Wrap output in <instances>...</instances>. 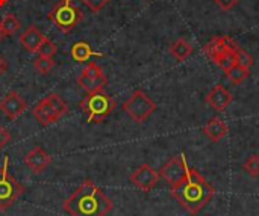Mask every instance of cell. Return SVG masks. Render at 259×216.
Here are the masks:
<instances>
[{
  "instance_id": "obj_1",
  "label": "cell",
  "mask_w": 259,
  "mask_h": 216,
  "mask_svg": "<svg viewBox=\"0 0 259 216\" xmlns=\"http://www.w3.org/2000/svg\"><path fill=\"white\" fill-rule=\"evenodd\" d=\"M171 197L191 215L199 213L214 197V188L194 168H188L187 176L170 189Z\"/></svg>"
},
{
  "instance_id": "obj_2",
  "label": "cell",
  "mask_w": 259,
  "mask_h": 216,
  "mask_svg": "<svg viewBox=\"0 0 259 216\" xmlns=\"http://www.w3.org/2000/svg\"><path fill=\"white\" fill-rule=\"evenodd\" d=\"M62 209L70 216H106L114 203L91 180H85L64 201Z\"/></svg>"
},
{
  "instance_id": "obj_3",
  "label": "cell",
  "mask_w": 259,
  "mask_h": 216,
  "mask_svg": "<svg viewBox=\"0 0 259 216\" xmlns=\"http://www.w3.org/2000/svg\"><path fill=\"white\" fill-rule=\"evenodd\" d=\"M80 109L87 115V123H103L115 109V100L103 89L88 94L80 101Z\"/></svg>"
},
{
  "instance_id": "obj_4",
  "label": "cell",
  "mask_w": 259,
  "mask_h": 216,
  "mask_svg": "<svg viewBox=\"0 0 259 216\" xmlns=\"http://www.w3.org/2000/svg\"><path fill=\"white\" fill-rule=\"evenodd\" d=\"M47 17L56 26L58 30L68 33L82 21L83 14L70 0H61L56 6H53V9L49 12Z\"/></svg>"
},
{
  "instance_id": "obj_5",
  "label": "cell",
  "mask_w": 259,
  "mask_h": 216,
  "mask_svg": "<svg viewBox=\"0 0 259 216\" xmlns=\"http://www.w3.org/2000/svg\"><path fill=\"white\" fill-rule=\"evenodd\" d=\"M123 111L137 123H144L155 111L156 103L141 89H137L132 92V95L123 103Z\"/></svg>"
},
{
  "instance_id": "obj_6",
  "label": "cell",
  "mask_w": 259,
  "mask_h": 216,
  "mask_svg": "<svg viewBox=\"0 0 259 216\" xmlns=\"http://www.w3.org/2000/svg\"><path fill=\"white\" fill-rule=\"evenodd\" d=\"M8 165H9V157L5 156L3 165L0 168V210L2 212L8 210L17 201V198L24 192L23 186L17 182V179L9 174Z\"/></svg>"
},
{
  "instance_id": "obj_7",
  "label": "cell",
  "mask_w": 259,
  "mask_h": 216,
  "mask_svg": "<svg viewBox=\"0 0 259 216\" xmlns=\"http://www.w3.org/2000/svg\"><path fill=\"white\" fill-rule=\"evenodd\" d=\"M77 83L87 94H93L105 89L108 79L103 74V70L96 62H88L87 67L82 70L80 76L77 77Z\"/></svg>"
},
{
  "instance_id": "obj_8",
  "label": "cell",
  "mask_w": 259,
  "mask_h": 216,
  "mask_svg": "<svg viewBox=\"0 0 259 216\" xmlns=\"http://www.w3.org/2000/svg\"><path fill=\"white\" fill-rule=\"evenodd\" d=\"M188 173V165L187 160L182 156H175L171 157L161 170H159V177H162L170 186L179 183Z\"/></svg>"
},
{
  "instance_id": "obj_9",
  "label": "cell",
  "mask_w": 259,
  "mask_h": 216,
  "mask_svg": "<svg viewBox=\"0 0 259 216\" xmlns=\"http://www.w3.org/2000/svg\"><path fill=\"white\" fill-rule=\"evenodd\" d=\"M159 173L153 170L149 164H143L131 174V183L135 185L143 192L152 191L159 182Z\"/></svg>"
},
{
  "instance_id": "obj_10",
  "label": "cell",
  "mask_w": 259,
  "mask_h": 216,
  "mask_svg": "<svg viewBox=\"0 0 259 216\" xmlns=\"http://www.w3.org/2000/svg\"><path fill=\"white\" fill-rule=\"evenodd\" d=\"M237 48H238V45L229 36H215L203 47V51L212 62H215L223 55L234 53Z\"/></svg>"
},
{
  "instance_id": "obj_11",
  "label": "cell",
  "mask_w": 259,
  "mask_h": 216,
  "mask_svg": "<svg viewBox=\"0 0 259 216\" xmlns=\"http://www.w3.org/2000/svg\"><path fill=\"white\" fill-rule=\"evenodd\" d=\"M27 104L26 101L20 97L18 92L15 91H11L8 92L3 100L0 101V111L6 115V118L9 120H17L24 111H26Z\"/></svg>"
},
{
  "instance_id": "obj_12",
  "label": "cell",
  "mask_w": 259,
  "mask_h": 216,
  "mask_svg": "<svg viewBox=\"0 0 259 216\" xmlns=\"http://www.w3.org/2000/svg\"><path fill=\"white\" fill-rule=\"evenodd\" d=\"M206 103L217 112H223L232 103L231 91L223 85H215L206 95Z\"/></svg>"
},
{
  "instance_id": "obj_13",
  "label": "cell",
  "mask_w": 259,
  "mask_h": 216,
  "mask_svg": "<svg viewBox=\"0 0 259 216\" xmlns=\"http://www.w3.org/2000/svg\"><path fill=\"white\" fill-rule=\"evenodd\" d=\"M52 162V157L42 147H33L26 156H24V164L32 170L35 174H41Z\"/></svg>"
},
{
  "instance_id": "obj_14",
  "label": "cell",
  "mask_w": 259,
  "mask_h": 216,
  "mask_svg": "<svg viewBox=\"0 0 259 216\" xmlns=\"http://www.w3.org/2000/svg\"><path fill=\"white\" fill-rule=\"evenodd\" d=\"M44 39H46V36L35 26H29L20 35V44L30 53H38V48L44 42Z\"/></svg>"
},
{
  "instance_id": "obj_15",
  "label": "cell",
  "mask_w": 259,
  "mask_h": 216,
  "mask_svg": "<svg viewBox=\"0 0 259 216\" xmlns=\"http://www.w3.org/2000/svg\"><path fill=\"white\" fill-rule=\"evenodd\" d=\"M202 130H203L205 136H206L209 141L219 142V141H222V139L228 135L229 127H228V124H226L222 118L214 117V118H211V120L203 126Z\"/></svg>"
},
{
  "instance_id": "obj_16",
  "label": "cell",
  "mask_w": 259,
  "mask_h": 216,
  "mask_svg": "<svg viewBox=\"0 0 259 216\" xmlns=\"http://www.w3.org/2000/svg\"><path fill=\"white\" fill-rule=\"evenodd\" d=\"M33 117L42 126H50V124H55V123H58L61 120L44 98L39 100V103L33 107Z\"/></svg>"
},
{
  "instance_id": "obj_17",
  "label": "cell",
  "mask_w": 259,
  "mask_h": 216,
  "mask_svg": "<svg viewBox=\"0 0 259 216\" xmlns=\"http://www.w3.org/2000/svg\"><path fill=\"white\" fill-rule=\"evenodd\" d=\"M70 55H71V58H73L76 62H79V64L87 62L91 56H103V53H96V51H93L91 47H90V44L85 42V41H79V42L73 44V47H71V50H70Z\"/></svg>"
},
{
  "instance_id": "obj_18",
  "label": "cell",
  "mask_w": 259,
  "mask_h": 216,
  "mask_svg": "<svg viewBox=\"0 0 259 216\" xmlns=\"http://www.w3.org/2000/svg\"><path fill=\"white\" fill-rule=\"evenodd\" d=\"M170 53L179 61L184 62L185 59H188V56L193 53V47L188 41H185L184 38L176 39L171 45H170Z\"/></svg>"
},
{
  "instance_id": "obj_19",
  "label": "cell",
  "mask_w": 259,
  "mask_h": 216,
  "mask_svg": "<svg viewBox=\"0 0 259 216\" xmlns=\"http://www.w3.org/2000/svg\"><path fill=\"white\" fill-rule=\"evenodd\" d=\"M225 73H226L228 79H229L232 83L240 85V83H243V82L249 77L250 70H249V68H244V67L238 65V64H234V65H232L231 68H228Z\"/></svg>"
},
{
  "instance_id": "obj_20",
  "label": "cell",
  "mask_w": 259,
  "mask_h": 216,
  "mask_svg": "<svg viewBox=\"0 0 259 216\" xmlns=\"http://www.w3.org/2000/svg\"><path fill=\"white\" fill-rule=\"evenodd\" d=\"M44 100L50 104V107L56 112V115H58L59 118H62L64 115L68 114V106H67V103H65L56 92L47 94V95L44 97Z\"/></svg>"
},
{
  "instance_id": "obj_21",
  "label": "cell",
  "mask_w": 259,
  "mask_h": 216,
  "mask_svg": "<svg viewBox=\"0 0 259 216\" xmlns=\"http://www.w3.org/2000/svg\"><path fill=\"white\" fill-rule=\"evenodd\" d=\"M0 24H2V29H3V32L6 33V36H8V35H14V33L18 32V29L21 27L20 20H18L14 14H6V15L3 17V20L0 21Z\"/></svg>"
},
{
  "instance_id": "obj_22",
  "label": "cell",
  "mask_w": 259,
  "mask_h": 216,
  "mask_svg": "<svg viewBox=\"0 0 259 216\" xmlns=\"http://www.w3.org/2000/svg\"><path fill=\"white\" fill-rule=\"evenodd\" d=\"M33 67H35V70L39 73V74H49L52 70H53V67H55V61H53V58H46V56H38L35 61H33Z\"/></svg>"
},
{
  "instance_id": "obj_23",
  "label": "cell",
  "mask_w": 259,
  "mask_h": 216,
  "mask_svg": "<svg viewBox=\"0 0 259 216\" xmlns=\"http://www.w3.org/2000/svg\"><path fill=\"white\" fill-rule=\"evenodd\" d=\"M244 171L250 176V177H253V179H256L259 177V156L258 154H252V156H249L247 159H246V162H244Z\"/></svg>"
},
{
  "instance_id": "obj_24",
  "label": "cell",
  "mask_w": 259,
  "mask_h": 216,
  "mask_svg": "<svg viewBox=\"0 0 259 216\" xmlns=\"http://www.w3.org/2000/svg\"><path fill=\"white\" fill-rule=\"evenodd\" d=\"M235 61H237L238 65H241V67H244V68H249V70H250V67L253 65V58H252V55H250L249 51H246L244 48H241V47H238V48L235 50Z\"/></svg>"
},
{
  "instance_id": "obj_25",
  "label": "cell",
  "mask_w": 259,
  "mask_h": 216,
  "mask_svg": "<svg viewBox=\"0 0 259 216\" xmlns=\"http://www.w3.org/2000/svg\"><path fill=\"white\" fill-rule=\"evenodd\" d=\"M58 51V47L55 42H52L50 39H44V42L39 45L38 48V56H46V58H53V55Z\"/></svg>"
},
{
  "instance_id": "obj_26",
  "label": "cell",
  "mask_w": 259,
  "mask_h": 216,
  "mask_svg": "<svg viewBox=\"0 0 259 216\" xmlns=\"http://www.w3.org/2000/svg\"><path fill=\"white\" fill-rule=\"evenodd\" d=\"M109 2H111V0H82V3H83L85 6H88L94 14L100 12Z\"/></svg>"
},
{
  "instance_id": "obj_27",
  "label": "cell",
  "mask_w": 259,
  "mask_h": 216,
  "mask_svg": "<svg viewBox=\"0 0 259 216\" xmlns=\"http://www.w3.org/2000/svg\"><path fill=\"white\" fill-rule=\"evenodd\" d=\"M215 2V5L220 8V9H223V11H231L237 3H238V0H214Z\"/></svg>"
},
{
  "instance_id": "obj_28",
  "label": "cell",
  "mask_w": 259,
  "mask_h": 216,
  "mask_svg": "<svg viewBox=\"0 0 259 216\" xmlns=\"http://www.w3.org/2000/svg\"><path fill=\"white\" fill-rule=\"evenodd\" d=\"M9 141H11V133L3 126H0V150L3 147H6L9 144Z\"/></svg>"
},
{
  "instance_id": "obj_29",
  "label": "cell",
  "mask_w": 259,
  "mask_h": 216,
  "mask_svg": "<svg viewBox=\"0 0 259 216\" xmlns=\"http://www.w3.org/2000/svg\"><path fill=\"white\" fill-rule=\"evenodd\" d=\"M6 70H8V64H6L5 58H3V56H0V76H2V74H5V73H6Z\"/></svg>"
},
{
  "instance_id": "obj_30",
  "label": "cell",
  "mask_w": 259,
  "mask_h": 216,
  "mask_svg": "<svg viewBox=\"0 0 259 216\" xmlns=\"http://www.w3.org/2000/svg\"><path fill=\"white\" fill-rule=\"evenodd\" d=\"M5 36H6V33L3 32V29H2V24H0V42L5 39Z\"/></svg>"
},
{
  "instance_id": "obj_31",
  "label": "cell",
  "mask_w": 259,
  "mask_h": 216,
  "mask_svg": "<svg viewBox=\"0 0 259 216\" xmlns=\"http://www.w3.org/2000/svg\"><path fill=\"white\" fill-rule=\"evenodd\" d=\"M6 3H8V0H0V8H2V6H5Z\"/></svg>"
}]
</instances>
